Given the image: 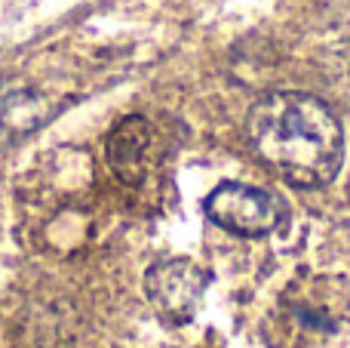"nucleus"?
Wrapping results in <instances>:
<instances>
[{"label":"nucleus","instance_id":"obj_2","mask_svg":"<svg viewBox=\"0 0 350 348\" xmlns=\"http://www.w3.org/2000/svg\"><path fill=\"white\" fill-rule=\"evenodd\" d=\"M206 216L224 232L243 234V238H258L280 225L283 207L265 188L243 182H224L206 197Z\"/></svg>","mask_w":350,"mask_h":348},{"label":"nucleus","instance_id":"obj_1","mask_svg":"<svg viewBox=\"0 0 350 348\" xmlns=\"http://www.w3.org/2000/svg\"><path fill=\"white\" fill-rule=\"evenodd\" d=\"M255 158L298 188L329 185L345 160V133L326 102L308 92H271L249 111Z\"/></svg>","mask_w":350,"mask_h":348},{"label":"nucleus","instance_id":"obj_3","mask_svg":"<svg viewBox=\"0 0 350 348\" xmlns=\"http://www.w3.org/2000/svg\"><path fill=\"white\" fill-rule=\"evenodd\" d=\"M145 293L163 318L187 321L206 293V275L187 259H170L145 275Z\"/></svg>","mask_w":350,"mask_h":348},{"label":"nucleus","instance_id":"obj_4","mask_svg":"<svg viewBox=\"0 0 350 348\" xmlns=\"http://www.w3.org/2000/svg\"><path fill=\"white\" fill-rule=\"evenodd\" d=\"M108 166L114 176L126 185H135L145 179L148 151H151V127L145 117H126L108 136Z\"/></svg>","mask_w":350,"mask_h":348}]
</instances>
